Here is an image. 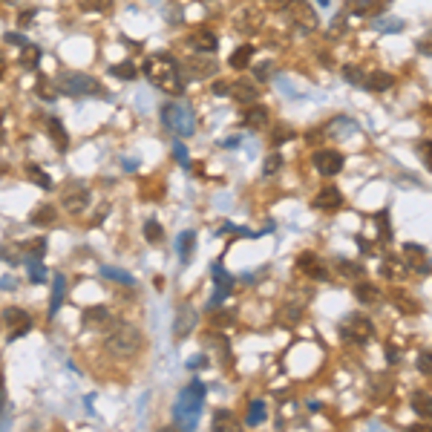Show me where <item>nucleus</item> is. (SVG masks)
Wrapping results in <instances>:
<instances>
[{
  "mask_svg": "<svg viewBox=\"0 0 432 432\" xmlns=\"http://www.w3.org/2000/svg\"><path fill=\"white\" fill-rule=\"evenodd\" d=\"M202 403H205V384L193 381L187 384L179 398H176V406H173V423L179 429H193L199 423V415H202Z\"/></svg>",
  "mask_w": 432,
  "mask_h": 432,
  "instance_id": "obj_3",
  "label": "nucleus"
},
{
  "mask_svg": "<svg viewBox=\"0 0 432 432\" xmlns=\"http://www.w3.org/2000/svg\"><path fill=\"white\" fill-rule=\"evenodd\" d=\"M251 58H254V46L245 43V46H240V49L231 55V66H234V69H245V66L251 63Z\"/></svg>",
  "mask_w": 432,
  "mask_h": 432,
  "instance_id": "obj_33",
  "label": "nucleus"
},
{
  "mask_svg": "<svg viewBox=\"0 0 432 432\" xmlns=\"http://www.w3.org/2000/svg\"><path fill=\"white\" fill-rule=\"evenodd\" d=\"M297 268H300L306 277H312V279H329L326 262H323L317 254H312V251H306V254L297 257Z\"/></svg>",
  "mask_w": 432,
  "mask_h": 432,
  "instance_id": "obj_13",
  "label": "nucleus"
},
{
  "mask_svg": "<svg viewBox=\"0 0 432 432\" xmlns=\"http://www.w3.org/2000/svg\"><path fill=\"white\" fill-rule=\"evenodd\" d=\"M412 409H415L421 418L432 421V395H426V392H415V395H412Z\"/></svg>",
  "mask_w": 432,
  "mask_h": 432,
  "instance_id": "obj_26",
  "label": "nucleus"
},
{
  "mask_svg": "<svg viewBox=\"0 0 432 432\" xmlns=\"http://www.w3.org/2000/svg\"><path fill=\"white\" fill-rule=\"evenodd\" d=\"M104 323H110V309L107 306L84 309V326H104Z\"/></svg>",
  "mask_w": 432,
  "mask_h": 432,
  "instance_id": "obj_24",
  "label": "nucleus"
},
{
  "mask_svg": "<svg viewBox=\"0 0 432 432\" xmlns=\"http://www.w3.org/2000/svg\"><path fill=\"white\" fill-rule=\"evenodd\" d=\"M418 369H421L423 375H432V351H423V354L418 357Z\"/></svg>",
  "mask_w": 432,
  "mask_h": 432,
  "instance_id": "obj_49",
  "label": "nucleus"
},
{
  "mask_svg": "<svg viewBox=\"0 0 432 432\" xmlns=\"http://www.w3.org/2000/svg\"><path fill=\"white\" fill-rule=\"evenodd\" d=\"M418 150H421V162L432 170V141H421V148H418Z\"/></svg>",
  "mask_w": 432,
  "mask_h": 432,
  "instance_id": "obj_48",
  "label": "nucleus"
},
{
  "mask_svg": "<svg viewBox=\"0 0 432 432\" xmlns=\"http://www.w3.org/2000/svg\"><path fill=\"white\" fill-rule=\"evenodd\" d=\"M268 9H288L292 6V0H265Z\"/></svg>",
  "mask_w": 432,
  "mask_h": 432,
  "instance_id": "obj_55",
  "label": "nucleus"
},
{
  "mask_svg": "<svg viewBox=\"0 0 432 432\" xmlns=\"http://www.w3.org/2000/svg\"><path fill=\"white\" fill-rule=\"evenodd\" d=\"M421 55H432V32L429 35H423L421 41H418V46H415Z\"/></svg>",
  "mask_w": 432,
  "mask_h": 432,
  "instance_id": "obj_52",
  "label": "nucleus"
},
{
  "mask_svg": "<svg viewBox=\"0 0 432 432\" xmlns=\"http://www.w3.org/2000/svg\"><path fill=\"white\" fill-rule=\"evenodd\" d=\"M320 6H329V0H320Z\"/></svg>",
  "mask_w": 432,
  "mask_h": 432,
  "instance_id": "obj_60",
  "label": "nucleus"
},
{
  "mask_svg": "<svg viewBox=\"0 0 432 432\" xmlns=\"http://www.w3.org/2000/svg\"><path fill=\"white\" fill-rule=\"evenodd\" d=\"M234 312H216L213 317H210V323L216 326V329H225V326H234Z\"/></svg>",
  "mask_w": 432,
  "mask_h": 432,
  "instance_id": "obj_41",
  "label": "nucleus"
},
{
  "mask_svg": "<svg viewBox=\"0 0 432 432\" xmlns=\"http://www.w3.org/2000/svg\"><path fill=\"white\" fill-rule=\"evenodd\" d=\"M225 423H234V415L228 409H220V412L213 415V429H222Z\"/></svg>",
  "mask_w": 432,
  "mask_h": 432,
  "instance_id": "obj_46",
  "label": "nucleus"
},
{
  "mask_svg": "<svg viewBox=\"0 0 432 432\" xmlns=\"http://www.w3.org/2000/svg\"><path fill=\"white\" fill-rule=\"evenodd\" d=\"M32 15H35L32 9H29V12H21V18H18V21H21V26H29V24H32Z\"/></svg>",
  "mask_w": 432,
  "mask_h": 432,
  "instance_id": "obj_58",
  "label": "nucleus"
},
{
  "mask_svg": "<svg viewBox=\"0 0 432 432\" xmlns=\"http://www.w3.org/2000/svg\"><path fill=\"white\" fill-rule=\"evenodd\" d=\"M268 121H271L268 107H262V104H245L242 124H245L248 130H265V127H268Z\"/></svg>",
  "mask_w": 432,
  "mask_h": 432,
  "instance_id": "obj_16",
  "label": "nucleus"
},
{
  "mask_svg": "<svg viewBox=\"0 0 432 432\" xmlns=\"http://www.w3.org/2000/svg\"><path fill=\"white\" fill-rule=\"evenodd\" d=\"M26 262H29V277H32V282H43V279H46V274H43L41 259H26Z\"/></svg>",
  "mask_w": 432,
  "mask_h": 432,
  "instance_id": "obj_45",
  "label": "nucleus"
},
{
  "mask_svg": "<svg viewBox=\"0 0 432 432\" xmlns=\"http://www.w3.org/2000/svg\"><path fill=\"white\" fill-rule=\"evenodd\" d=\"M29 222L38 225V228H49V225L55 222V207H52V205H38V207L32 210V216H29Z\"/></svg>",
  "mask_w": 432,
  "mask_h": 432,
  "instance_id": "obj_23",
  "label": "nucleus"
},
{
  "mask_svg": "<svg viewBox=\"0 0 432 432\" xmlns=\"http://www.w3.org/2000/svg\"><path fill=\"white\" fill-rule=\"evenodd\" d=\"M46 127H49V135H52V141H55V148L63 153V150L69 148V135L63 133V124H61L58 118H49V121H46Z\"/></svg>",
  "mask_w": 432,
  "mask_h": 432,
  "instance_id": "obj_25",
  "label": "nucleus"
},
{
  "mask_svg": "<svg viewBox=\"0 0 432 432\" xmlns=\"http://www.w3.org/2000/svg\"><path fill=\"white\" fill-rule=\"evenodd\" d=\"M63 292H66V279H63L61 274H55V279H52V303H49V312H52V314L61 309V303H63Z\"/></svg>",
  "mask_w": 432,
  "mask_h": 432,
  "instance_id": "obj_28",
  "label": "nucleus"
},
{
  "mask_svg": "<svg viewBox=\"0 0 432 432\" xmlns=\"http://www.w3.org/2000/svg\"><path fill=\"white\" fill-rule=\"evenodd\" d=\"M395 84V78L389 76V72H384V69H378V72H369L366 76V90H372V93H386L389 87Z\"/></svg>",
  "mask_w": 432,
  "mask_h": 432,
  "instance_id": "obj_21",
  "label": "nucleus"
},
{
  "mask_svg": "<svg viewBox=\"0 0 432 432\" xmlns=\"http://www.w3.org/2000/svg\"><path fill=\"white\" fill-rule=\"evenodd\" d=\"M193 245H196V234H193V231L179 234V240H176V251H179V257H182V259H190Z\"/></svg>",
  "mask_w": 432,
  "mask_h": 432,
  "instance_id": "obj_30",
  "label": "nucleus"
},
{
  "mask_svg": "<svg viewBox=\"0 0 432 432\" xmlns=\"http://www.w3.org/2000/svg\"><path fill=\"white\" fill-rule=\"evenodd\" d=\"M262 421H265V403H262V401H254L251 409H248L245 423H248V426H257V423H262Z\"/></svg>",
  "mask_w": 432,
  "mask_h": 432,
  "instance_id": "obj_39",
  "label": "nucleus"
},
{
  "mask_svg": "<svg viewBox=\"0 0 432 432\" xmlns=\"http://www.w3.org/2000/svg\"><path fill=\"white\" fill-rule=\"evenodd\" d=\"M115 78H124V81H133L135 76H138V69H135V63L133 61H124V63H118V66H113L110 69Z\"/></svg>",
  "mask_w": 432,
  "mask_h": 432,
  "instance_id": "obj_36",
  "label": "nucleus"
},
{
  "mask_svg": "<svg viewBox=\"0 0 432 432\" xmlns=\"http://www.w3.org/2000/svg\"><path fill=\"white\" fill-rule=\"evenodd\" d=\"M38 61H41V49L32 46V43H26V46L21 49V66H24V69H38Z\"/></svg>",
  "mask_w": 432,
  "mask_h": 432,
  "instance_id": "obj_32",
  "label": "nucleus"
},
{
  "mask_svg": "<svg viewBox=\"0 0 432 432\" xmlns=\"http://www.w3.org/2000/svg\"><path fill=\"white\" fill-rule=\"evenodd\" d=\"M314 168L323 176H337L343 170V156L331 148H320V150H314Z\"/></svg>",
  "mask_w": 432,
  "mask_h": 432,
  "instance_id": "obj_10",
  "label": "nucleus"
},
{
  "mask_svg": "<svg viewBox=\"0 0 432 432\" xmlns=\"http://www.w3.org/2000/svg\"><path fill=\"white\" fill-rule=\"evenodd\" d=\"M343 78H346L349 84H354V87H364V84H366V72L360 69V66H346V69H343Z\"/></svg>",
  "mask_w": 432,
  "mask_h": 432,
  "instance_id": "obj_37",
  "label": "nucleus"
},
{
  "mask_svg": "<svg viewBox=\"0 0 432 432\" xmlns=\"http://www.w3.org/2000/svg\"><path fill=\"white\" fill-rule=\"evenodd\" d=\"M90 187L84 185V182H66L63 185V190H61V202H63V207L69 210V213H81V210H87V205H90Z\"/></svg>",
  "mask_w": 432,
  "mask_h": 432,
  "instance_id": "obj_7",
  "label": "nucleus"
},
{
  "mask_svg": "<svg viewBox=\"0 0 432 432\" xmlns=\"http://www.w3.org/2000/svg\"><path fill=\"white\" fill-rule=\"evenodd\" d=\"M173 156H176V162H179V165H187V162H190V156H187V148H185L182 141H173Z\"/></svg>",
  "mask_w": 432,
  "mask_h": 432,
  "instance_id": "obj_47",
  "label": "nucleus"
},
{
  "mask_svg": "<svg viewBox=\"0 0 432 432\" xmlns=\"http://www.w3.org/2000/svg\"><path fill=\"white\" fill-rule=\"evenodd\" d=\"M354 297H357V303H364V306H375L381 300V292H378V285H372V282H357L354 285Z\"/></svg>",
  "mask_w": 432,
  "mask_h": 432,
  "instance_id": "obj_22",
  "label": "nucleus"
},
{
  "mask_svg": "<svg viewBox=\"0 0 432 432\" xmlns=\"http://www.w3.org/2000/svg\"><path fill=\"white\" fill-rule=\"evenodd\" d=\"M162 237H165V231H162V225L156 220L144 222V240H148V242H162Z\"/></svg>",
  "mask_w": 432,
  "mask_h": 432,
  "instance_id": "obj_40",
  "label": "nucleus"
},
{
  "mask_svg": "<svg viewBox=\"0 0 432 432\" xmlns=\"http://www.w3.org/2000/svg\"><path fill=\"white\" fill-rule=\"evenodd\" d=\"M187 46H190L193 52H199V55H213L216 46H220V38H216L210 29H199V32H193V35L187 38Z\"/></svg>",
  "mask_w": 432,
  "mask_h": 432,
  "instance_id": "obj_15",
  "label": "nucleus"
},
{
  "mask_svg": "<svg viewBox=\"0 0 432 432\" xmlns=\"http://www.w3.org/2000/svg\"><path fill=\"white\" fill-rule=\"evenodd\" d=\"M4 66H6V63H4V55H0V76H4Z\"/></svg>",
  "mask_w": 432,
  "mask_h": 432,
  "instance_id": "obj_59",
  "label": "nucleus"
},
{
  "mask_svg": "<svg viewBox=\"0 0 432 432\" xmlns=\"http://www.w3.org/2000/svg\"><path fill=\"white\" fill-rule=\"evenodd\" d=\"M372 26L381 29V32H401V29H403V21H398V18H375Z\"/></svg>",
  "mask_w": 432,
  "mask_h": 432,
  "instance_id": "obj_38",
  "label": "nucleus"
},
{
  "mask_svg": "<svg viewBox=\"0 0 432 432\" xmlns=\"http://www.w3.org/2000/svg\"><path fill=\"white\" fill-rule=\"evenodd\" d=\"M144 76L153 87H159L168 96H182L185 93V78H182V69L170 55H153L144 63Z\"/></svg>",
  "mask_w": 432,
  "mask_h": 432,
  "instance_id": "obj_1",
  "label": "nucleus"
},
{
  "mask_svg": "<svg viewBox=\"0 0 432 432\" xmlns=\"http://www.w3.org/2000/svg\"><path fill=\"white\" fill-rule=\"evenodd\" d=\"M340 334H343V340H349L354 346H366L375 337V323L366 314H349L346 323L340 326Z\"/></svg>",
  "mask_w": 432,
  "mask_h": 432,
  "instance_id": "obj_6",
  "label": "nucleus"
},
{
  "mask_svg": "<svg viewBox=\"0 0 432 432\" xmlns=\"http://www.w3.org/2000/svg\"><path fill=\"white\" fill-rule=\"evenodd\" d=\"M162 124L173 133V135H193V130H196V115H193V110L187 107V104H179V101H173V104H165L162 107Z\"/></svg>",
  "mask_w": 432,
  "mask_h": 432,
  "instance_id": "obj_4",
  "label": "nucleus"
},
{
  "mask_svg": "<svg viewBox=\"0 0 432 432\" xmlns=\"http://www.w3.org/2000/svg\"><path fill=\"white\" fill-rule=\"evenodd\" d=\"M185 76L193 78V81H205V78L216 76V61L196 52V58H187V63H185Z\"/></svg>",
  "mask_w": 432,
  "mask_h": 432,
  "instance_id": "obj_12",
  "label": "nucleus"
},
{
  "mask_svg": "<svg viewBox=\"0 0 432 432\" xmlns=\"http://www.w3.org/2000/svg\"><path fill=\"white\" fill-rule=\"evenodd\" d=\"M386 357H389V364H398V357H401V351L392 346V343H386Z\"/></svg>",
  "mask_w": 432,
  "mask_h": 432,
  "instance_id": "obj_56",
  "label": "nucleus"
},
{
  "mask_svg": "<svg viewBox=\"0 0 432 432\" xmlns=\"http://www.w3.org/2000/svg\"><path fill=\"white\" fill-rule=\"evenodd\" d=\"M288 12H292V21L300 29H317V15H314V9L306 4V0H292Z\"/></svg>",
  "mask_w": 432,
  "mask_h": 432,
  "instance_id": "obj_14",
  "label": "nucleus"
},
{
  "mask_svg": "<svg viewBox=\"0 0 432 432\" xmlns=\"http://www.w3.org/2000/svg\"><path fill=\"white\" fill-rule=\"evenodd\" d=\"M35 93H38V98H43V101H55V96H58V90L52 87V81H49L46 76H38V87H35Z\"/></svg>",
  "mask_w": 432,
  "mask_h": 432,
  "instance_id": "obj_35",
  "label": "nucleus"
},
{
  "mask_svg": "<svg viewBox=\"0 0 432 432\" xmlns=\"http://www.w3.org/2000/svg\"><path fill=\"white\" fill-rule=\"evenodd\" d=\"M213 93H216V96H228V93H231V84H228V81H216V84H213Z\"/></svg>",
  "mask_w": 432,
  "mask_h": 432,
  "instance_id": "obj_54",
  "label": "nucleus"
},
{
  "mask_svg": "<svg viewBox=\"0 0 432 432\" xmlns=\"http://www.w3.org/2000/svg\"><path fill=\"white\" fill-rule=\"evenodd\" d=\"M228 96H231L234 101H240V104H254L257 96H259V90H257L254 81L242 78V81H234V84H231V93H228Z\"/></svg>",
  "mask_w": 432,
  "mask_h": 432,
  "instance_id": "obj_18",
  "label": "nucleus"
},
{
  "mask_svg": "<svg viewBox=\"0 0 432 432\" xmlns=\"http://www.w3.org/2000/svg\"><path fill=\"white\" fill-rule=\"evenodd\" d=\"M300 317H303V306H297V303H288V306L282 309L279 323H282V326H294V323H300Z\"/></svg>",
  "mask_w": 432,
  "mask_h": 432,
  "instance_id": "obj_34",
  "label": "nucleus"
},
{
  "mask_svg": "<svg viewBox=\"0 0 432 432\" xmlns=\"http://www.w3.org/2000/svg\"><path fill=\"white\" fill-rule=\"evenodd\" d=\"M392 303H395L403 314H418V312H421V303L412 300V297H406L403 292H395V294H392Z\"/></svg>",
  "mask_w": 432,
  "mask_h": 432,
  "instance_id": "obj_31",
  "label": "nucleus"
},
{
  "mask_svg": "<svg viewBox=\"0 0 432 432\" xmlns=\"http://www.w3.org/2000/svg\"><path fill=\"white\" fill-rule=\"evenodd\" d=\"M196 309L193 306H182L179 312H176V323H173V337L176 340H182V337H187L190 331H193V326H196Z\"/></svg>",
  "mask_w": 432,
  "mask_h": 432,
  "instance_id": "obj_17",
  "label": "nucleus"
},
{
  "mask_svg": "<svg viewBox=\"0 0 432 432\" xmlns=\"http://www.w3.org/2000/svg\"><path fill=\"white\" fill-rule=\"evenodd\" d=\"M288 138H294V133L288 130V127H277V133L271 135V141H274V148L277 144H282V141H288Z\"/></svg>",
  "mask_w": 432,
  "mask_h": 432,
  "instance_id": "obj_50",
  "label": "nucleus"
},
{
  "mask_svg": "<svg viewBox=\"0 0 432 432\" xmlns=\"http://www.w3.org/2000/svg\"><path fill=\"white\" fill-rule=\"evenodd\" d=\"M210 277H213V300H210V306H220V303L231 294V288H234V277L222 268V262H216V265L210 268Z\"/></svg>",
  "mask_w": 432,
  "mask_h": 432,
  "instance_id": "obj_9",
  "label": "nucleus"
},
{
  "mask_svg": "<svg viewBox=\"0 0 432 432\" xmlns=\"http://www.w3.org/2000/svg\"><path fill=\"white\" fill-rule=\"evenodd\" d=\"M101 274H104L107 279H113V282H121V285H127V288H133V285H135V277H133V274H127V271H121V268L104 265V268H101Z\"/></svg>",
  "mask_w": 432,
  "mask_h": 432,
  "instance_id": "obj_29",
  "label": "nucleus"
},
{
  "mask_svg": "<svg viewBox=\"0 0 432 432\" xmlns=\"http://www.w3.org/2000/svg\"><path fill=\"white\" fill-rule=\"evenodd\" d=\"M340 205H343V196H340V190L331 187V185L323 187V190L314 196V207H317V210H337Z\"/></svg>",
  "mask_w": 432,
  "mask_h": 432,
  "instance_id": "obj_19",
  "label": "nucleus"
},
{
  "mask_svg": "<svg viewBox=\"0 0 432 432\" xmlns=\"http://www.w3.org/2000/svg\"><path fill=\"white\" fill-rule=\"evenodd\" d=\"M205 364H207V357H205V354H193V357H190V364H187V366H190V369H202V366H205Z\"/></svg>",
  "mask_w": 432,
  "mask_h": 432,
  "instance_id": "obj_53",
  "label": "nucleus"
},
{
  "mask_svg": "<svg viewBox=\"0 0 432 432\" xmlns=\"http://www.w3.org/2000/svg\"><path fill=\"white\" fill-rule=\"evenodd\" d=\"M6 4H15V0H6Z\"/></svg>",
  "mask_w": 432,
  "mask_h": 432,
  "instance_id": "obj_61",
  "label": "nucleus"
},
{
  "mask_svg": "<svg viewBox=\"0 0 432 432\" xmlns=\"http://www.w3.org/2000/svg\"><path fill=\"white\" fill-rule=\"evenodd\" d=\"M58 87L66 96H104L101 84L93 76H84V72H61Z\"/></svg>",
  "mask_w": 432,
  "mask_h": 432,
  "instance_id": "obj_5",
  "label": "nucleus"
},
{
  "mask_svg": "<svg viewBox=\"0 0 432 432\" xmlns=\"http://www.w3.org/2000/svg\"><path fill=\"white\" fill-rule=\"evenodd\" d=\"M4 323H6V334H9L6 340H18L32 329V317L24 309H15V306L4 312Z\"/></svg>",
  "mask_w": 432,
  "mask_h": 432,
  "instance_id": "obj_8",
  "label": "nucleus"
},
{
  "mask_svg": "<svg viewBox=\"0 0 432 432\" xmlns=\"http://www.w3.org/2000/svg\"><path fill=\"white\" fill-rule=\"evenodd\" d=\"M141 346H144V334H141V329L133 326V323H115V326L107 331V337H104L107 354H113V357H118V360L135 357V354L141 351Z\"/></svg>",
  "mask_w": 432,
  "mask_h": 432,
  "instance_id": "obj_2",
  "label": "nucleus"
},
{
  "mask_svg": "<svg viewBox=\"0 0 432 432\" xmlns=\"http://www.w3.org/2000/svg\"><path fill=\"white\" fill-rule=\"evenodd\" d=\"M381 274H384L386 279H392V282H401V279L409 274V268H406V262H401L398 257H386L384 265H381Z\"/></svg>",
  "mask_w": 432,
  "mask_h": 432,
  "instance_id": "obj_20",
  "label": "nucleus"
},
{
  "mask_svg": "<svg viewBox=\"0 0 432 432\" xmlns=\"http://www.w3.org/2000/svg\"><path fill=\"white\" fill-rule=\"evenodd\" d=\"M29 173H32V179H35V185H38V187H46V190L52 187V179H49L38 165H29Z\"/></svg>",
  "mask_w": 432,
  "mask_h": 432,
  "instance_id": "obj_43",
  "label": "nucleus"
},
{
  "mask_svg": "<svg viewBox=\"0 0 432 432\" xmlns=\"http://www.w3.org/2000/svg\"><path fill=\"white\" fill-rule=\"evenodd\" d=\"M279 168H282V156H279V153H271V156L265 159L262 176H274V170H279Z\"/></svg>",
  "mask_w": 432,
  "mask_h": 432,
  "instance_id": "obj_44",
  "label": "nucleus"
},
{
  "mask_svg": "<svg viewBox=\"0 0 432 432\" xmlns=\"http://www.w3.org/2000/svg\"><path fill=\"white\" fill-rule=\"evenodd\" d=\"M6 41H9V43H15V46H26V41H24L18 32H9V35H6Z\"/></svg>",
  "mask_w": 432,
  "mask_h": 432,
  "instance_id": "obj_57",
  "label": "nucleus"
},
{
  "mask_svg": "<svg viewBox=\"0 0 432 432\" xmlns=\"http://www.w3.org/2000/svg\"><path fill=\"white\" fill-rule=\"evenodd\" d=\"M354 130H357V124H354V121H349V118H337V121H331V124H329V130H326V133H329L331 138H346V135H351Z\"/></svg>",
  "mask_w": 432,
  "mask_h": 432,
  "instance_id": "obj_27",
  "label": "nucleus"
},
{
  "mask_svg": "<svg viewBox=\"0 0 432 432\" xmlns=\"http://www.w3.org/2000/svg\"><path fill=\"white\" fill-rule=\"evenodd\" d=\"M337 268H340V274H343V277H349V279L364 274V268H360L357 262H346V259H337Z\"/></svg>",
  "mask_w": 432,
  "mask_h": 432,
  "instance_id": "obj_42",
  "label": "nucleus"
},
{
  "mask_svg": "<svg viewBox=\"0 0 432 432\" xmlns=\"http://www.w3.org/2000/svg\"><path fill=\"white\" fill-rule=\"evenodd\" d=\"M403 257H406V268L409 271H415V274H429L432 271V262H429V254L423 251V245L406 242L403 245Z\"/></svg>",
  "mask_w": 432,
  "mask_h": 432,
  "instance_id": "obj_11",
  "label": "nucleus"
},
{
  "mask_svg": "<svg viewBox=\"0 0 432 432\" xmlns=\"http://www.w3.org/2000/svg\"><path fill=\"white\" fill-rule=\"evenodd\" d=\"M78 4H81L84 9H93V12H98V9H110V0H78Z\"/></svg>",
  "mask_w": 432,
  "mask_h": 432,
  "instance_id": "obj_51",
  "label": "nucleus"
}]
</instances>
